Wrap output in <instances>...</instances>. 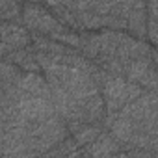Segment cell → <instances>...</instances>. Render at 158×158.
<instances>
[{
    "instance_id": "6da1fadb",
    "label": "cell",
    "mask_w": 158,
    "mask_h": 158,
    "mask_svg": "<svg viewBox=\"0 0 158 158\" xmlns=\"http://www.w3.org/2000/svg\"><path fill=\"white\" fill-rule=\"evenodd\" d=\"M2 35H4V54H8L10 47L17 48V47H24L30 43V35L24 28L17 26V24H10V23H4L2 26Z\"/></svg>"
},
{
    "instance_id": "7a4b0ae2",
    "label": "cell",
    "mask_w": 158,
    "mask_h": 158,
    "mask_svg": "<svg viewBox=\"0 0 158 158\" xmlns=\"http://www.w3.org/2000/svg\"><path fill=\"white\" fill-rule=\"evenodd\" d=\"M149 15V39L158 47V4H147Z\"/></svg>"
}]
</instances>
